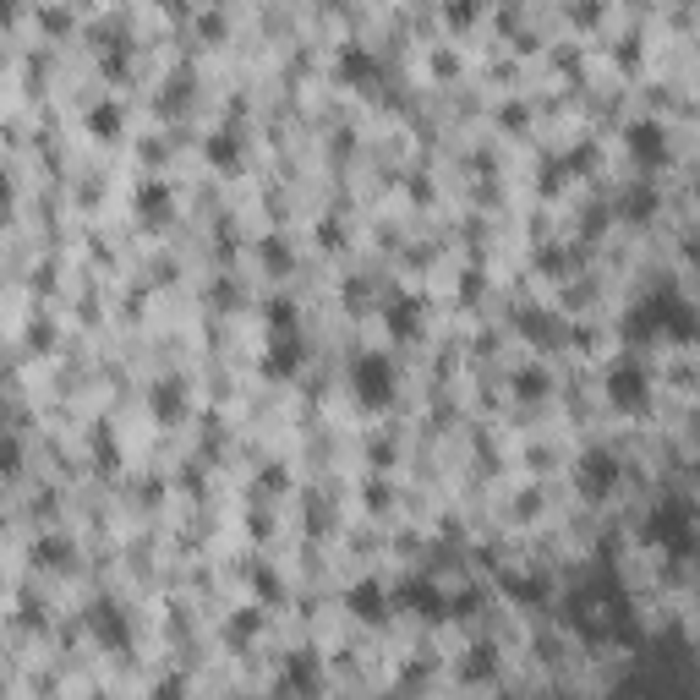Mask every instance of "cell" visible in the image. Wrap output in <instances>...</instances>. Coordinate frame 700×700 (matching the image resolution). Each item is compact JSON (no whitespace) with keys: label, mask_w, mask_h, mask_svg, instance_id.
<instances>
[{"label":"cell","mask_w":700,"mask_h":700,"mask_svg":"<svg viewBox=\"0 0 700 700\" xmlns=\"http://www.w3.org/2000/svg\"><path fill=\"white\" fill-rule=\"evenodd\" d=\"M350 394L361 400V411H383L394 400V361L383 350H361L350 361Z\"/></svg>","instance_id":"cell-1"},{"label":"cell","mask_w":700,"mask_h":700,"mask_svg":"<svg viewBox=\"0 0 700 700\" xmlns=\"http://www.w3.org/2000/svg\"><path fill=\"white\" fill-rule=\"evenodd\" d=\"M646 394H651L646 367H640L635 356H618L613 367H608V400L618 405V411H640V405H646Z\"/></svg>","instance_id":"cell-2"},{"label":"cell","mask_w":700,"mask_h":700,"mask_svg":"<svg viewBox=\"0 0 700 700\" xmlns=\"http://www.w3.org/2000/svg\"><path fill=\"white\" fill-rule=\"evenodd\" d=\"M646 536H651V542H662L668 553H690V542H695L690 509H684V504H662V509H651Z\"/></svg>","instance_id":"cell-3"},{"label":"cell","mask_w":700,"mask_h":700,"mask_svg":"<svg viewBox=\"0 0 700 700\" xmlns=\"http://www.w3.org/2000/svg\"><path fill=\"white\" fill-rule=\"evenodd\" d=\"M575 482H580V493H586V498H608V493H613V482H618V454L608 449V443L586 449V454H580Z\"/></svg>","instance_id":"cell-4"},{"label":"cell","mask_w":700,"mask_h":700,"mask_svg":"<svg viewBox=\"0 0 700 700\" xmlns=\"http://www.w3.org/2000/svg\"><path fill=\"white\" fill-rule=\"evenodd\" d=\"M345 602H350V613L367 618V624H383V613H389V591H383L378 580H356Z\"/></svg>","instance_id":"cell-5"},{"label":"cell","mask_w":700,"mask_h":700,"mask_svg":"<svg viewBox=\"0 0 700 700\" xmlns=\"http://www.w3.org/2000/svg\"><path fill=\"white\" fill-rule=\"evenodd\" d=\"M88 624H93V635H99L104 646H126V640H132V629H126V618H121L115 602H99V608L88 613Z\"/></svg>","instance_id":"cell-6"},{"label":"cell","mask_w":700,"mask_h":700,"mask_svg":"<svg viewBox=\"0 0 700 700\" xmlns=\"http://www.w3.org/2000/svg\"><path fill=\"white\" fill-rule=\"evenodd\" d=\"M165 197H170L165 181H143V186H137V208L148 214V225H159V219H165Z\"/></svg>","instance_id":"cell-7"},{"label":"cell","mask_w":700,"mask_h":700,"mask_svg":"<svg viewBox=\"0 0 700 700\" xmlns=\"http://www.w3.org/2000/svg\"><path fill=\"white\" fill-rule=\"evenodd\" d=\"M389 329L416 334V329H422V307H416L411 296H394V301H389Z\"/></svg>","instance_id":"cell-8"},{"label":"cell","mask_w":700,"mask_h":700,"mask_svg":"<svg viewBox=\"0 0 700 700\" xmlns=\"http://www.w3.org/2000/svg\"><path fill=\"white\" fill-rule=\"evenodd\" d=\"M629 148H635L640 165H651V159H662V132L657 126H635V132H629Z\"/></svg>","instance_id":"cell-9"},{"label":"cell","mask_w":700,"mask_h":700,"mask_svg":"<svg viewBox=\"0 0 700 700\" xmlns=\"http://www.w3.org/2000/svg\"><path fill=\"white\" fill-rule=\"evenodd\" d=\"M88 126H93V137L110 143V137H121V110H115V104H99V110L88 115Z\"/></svg>","instance_id":"cell-10"},{"label":"cell","mask_w":700,"mask_h":700,"mask_svg":"<svg viewBox=\"0 0 700 700\" xmlns=\"http://www.w3.org/2000/svg\"><path fill=\"white\" fill-rule=\"evenodd\" d=\"M350 72H356L361 83H367V77L378 72V61H372V55H361V50H345V77H350Z\"/></svg>","instance_id":"cell-11"},{"label":"cell","mask_w":700,"mask_h":700,"mask_svg":"<svg viewBox=\"0 0 700 700\" xmlns=\"http://www.w3.org/2000/svg\"><path fill=\"white\" fill-rule=\"evenodd\" d=\"M290 684H296V690H312V684H318V668H312L307 657H296L290 662Z\"/></svg>","instance_id":"cell-12"},{"label":"cell","mask_w":700,"mask_h":700,"mask_svg":"<svg viewBox=\"0 0 700 700\" xmlns=\"http://www.w3.org/2000/svg\"><path fill=\"white\" fill-rule=\"evenodd\" d=\"M44 558H72V542H61V536H50V542H39V564Z\"/></svg>","instance_id":"cell-13"},{"label":"cell","mask_w":700,"mask_h":700,"mask_svg":"<svg viewBox=\"0 0 700 700\" xmlns=\"http://www.w3.org/2000/svg\"><path fill=\"white\" fill-rule=\"evenodd\" d=\"M263 252H268V268H290V263H285V247H279V241H268Z\"/></svg>","instance_id":"cell-14"},{"label":"cell","mask_w":700,"mask_h":700,"mask_svg":"<svg viewBox=\"0 0 700 700\" xmlns=\"http://www.w3.org/2000/svg\"><path fill=\"white\" fill-rule=\"evenodd\" d=\"M6 214H11V181L0 175V219H6Z\"/></svg>","instance_id":"cell-15"}]
</instances>
